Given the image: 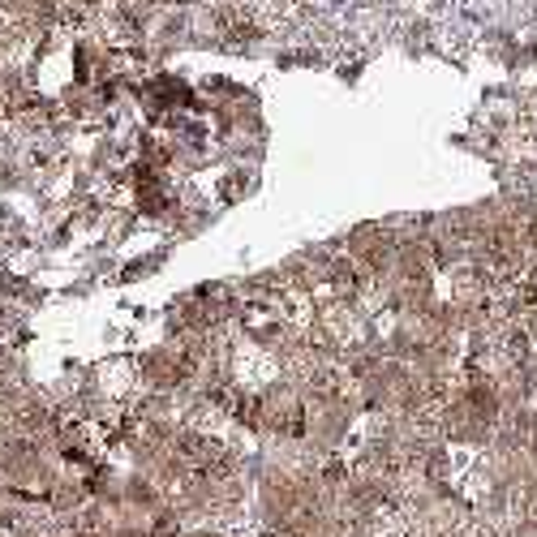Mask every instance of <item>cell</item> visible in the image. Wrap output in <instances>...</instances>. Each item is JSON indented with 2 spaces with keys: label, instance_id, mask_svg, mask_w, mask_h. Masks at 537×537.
I'll return each mask as SVG.
<instances>
[{
  "label": "cell",
  "instance_id": "obj_1",
  "mask_svg": "<svg viewBox=\"0 0 537 537\" xmlns=\"http://www.w3.org/2000/svg\"><path fill=\"white\" fill-rule=\"evenodd\" d=\"M138 387V361L134 357H112L95 366V391L108 400H125Z\"/></svg>",
  "mask_w": 537,
  "mask_h": 537
}]
</instances>
